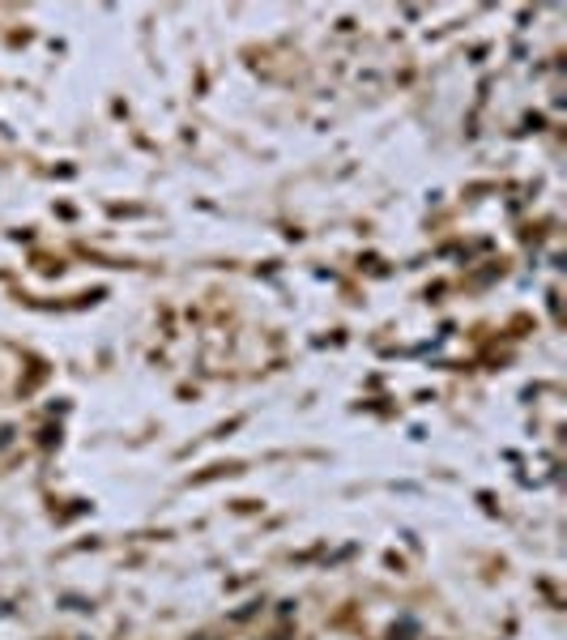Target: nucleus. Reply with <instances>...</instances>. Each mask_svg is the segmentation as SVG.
I'll return each instance as SVG.
<instances>
[{"label":"nucleus","instance_id":"f257e3e1","mask_svg":"<svg viewBox=\"0 0 567 640\" xmlns=\"http://www.w3.org/2000/svg\"><path fill=\"white\" fill-rule=\"evenodd\" d=\"M201 640H209V636H201Z\"/></svg>","mask_w":567,"mask_h":640}]
</instances>
